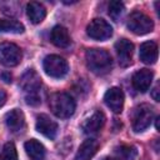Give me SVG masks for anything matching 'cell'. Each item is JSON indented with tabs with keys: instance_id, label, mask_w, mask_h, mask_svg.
Segmentation results:
<instances>
[{
	"instance_id": "6da1fadb",
	"label": "cell",
	"mask_w": 160,
	"mask_h": 160,
	"mask_svg": "<svg viewBox=\"0 0 160 160\" xmlns=\"http://www.w3.org/2000/svg\"><path fill=\"white\" fill-rule=\"evenodd\" d=\"M20 88L25 94V100L29 105L36 106L41 104V79L36 71L29 69L20 79Z\"/></svg>"
},
{
	"instance_id": "7a4b0ae2",
	"label": "cell",
	"mask_w": 160,
	"mask_h": 160,
	"mask_svg": "<svg viewBox=\"0 0 160 160\" xmlns=\"http://www.w3.org/2000/svg\"><path fill=\"white\" fill-rule=\"evenodd\" d=\"M85 61L89 70L96 75H105L112 68V59L110 54L99 48L89 49L85 54Z\"/></svg>"
},
{
	"instance_id": "3957f363",
	"label": "cell",
	"mask_w": 160,
	"mask_h": 160,
	"mask_svg": "<svg viewBox=\"0 0 160 160\" xmlns=\"http://www.w3.org/2000/svg\"><path fill=\"white\" fill-rule=\"evenodd\" d=\"M49 108L56 118L68 119L74 115L76 104L68 92H55L49 99Z\"/></svg>"
},
{
	"instance_id": "277c9868",
	"label": "cell",
	"mask_w": 160,
	"mask_h": 160,
	"mask_svg": "<svg viewBox=\"0 0 160 160\" xmlns=\"http://www.w3.org/2000/svg\"><path fill=\"white\" fill-rule=\"evenodd\" d=\"M42 68H44V71L46 72V75H49L50 78H54V79H61L69 71L68 61L64 58H61L59 55H54V54L45 56V59L42 61Z\"/></svg>"
},
{
	"instance_id": "5b68a950",
	"label": "cell",
	"mask_w": 160,
	"mask_h": 160,
	"mask_svg": "<svg viewBox=\"0 0 160 160\" xmlns=\"http://www.w3.org/2000/svg\"><path fill=\"white\" fill-rule=\"evenodd\" d=\"M126 25H128L129 30L136 35L149 34L154 29L152 20L148 15H145L144 12H140V11H132L128 18Z\"/></svg>"
},
{
	"instance_id": "8992f818",
	"label": "cell",
	"mask_w": 160,
	"mask_h": 160,
	"mask_svg": "<svg viewBox=\"0 0 160 160\" xmlns=\"http://www.w3.org/2000/svg\"><path fill=\"white\" fill-rule=\"evenodd\" d=\"M154 119V110L150 105L142 104L138 106L132 115V130L135 132H141L146 130Z\"/></svg>"
},
{
	"instance_id": "52a82bcc",
	"label": "cell",
	"mask_w": 160,
	"mask_h": 160,
	"mask_svg": "<svg viewBox=\"0 0 160 160\" xmlns=\"http://www.w3.org/2000/svg\"><path fill=\"white\" fill-rule=\"evenodd\" d=\"M22 59L21 49L14 42H1L0 44V62L4 66L12 68L20 64Z\"/></svg>"
},
{
	"instance_id": "ba28073f",
	"label": "cell",
	"mask_w": 160,
	"mask_h": 160,
	"mask_svg": "<svg viewBox=\"0 0 160 160\" xmlns=\"http://www.w3.org/2000/svg\"><path fill=\"white\" fill-rule=\"evenodd\" d=\"M86 34L94 40L104 41L111 38L112 28L104 19H92L86 26Z\"/></svg>"
},
{
	"instance_id": "9c48e42d",
	"label": "cell",
	"mask_w": 160,
	"mask_h": 160,
	"mask_svg": "<svg viewBox=\"0 0 160 160\" xmlns=\"http://www.w3.org/2000/svg\"><path fill=\"white\" fill-rule=\"evenodd\" d=\"M115 51L118 55V60L120 66L126 68L131 64L132 60V52H134V45L128 39H120L115 42Z\"/></svg>"
},
{
	"instance_id": "30bf717a",
	"label": "cell",
	"mask_w": 160,
	"mask_h": 160,
	"mask_svg": "<svg viewBox=\"0 0 160 160\" xmlns=\"http://www.w3.org/2000/svg\"><path fill=\"white\" fill-rule=\"evenodd\" d=\"M104 101L106 104V106L114 111L115 114H119L122 111L124 108V92L120 88H110L105 95H104Z\"/></svg>"
},
{
	"instance_id": "8fae6325",
	"label": "cell",
	"mask_w": 160,
	"mask_h": 160,
	"mask_svg": "<svg viewBox=\"0 0 160 160\" xmlns=\"http://www.w3.org/2000/svg\"><path fill=\"white\" fill-rule=\"evenodd\" d=\"M35 128H36V130H38L41 135H44L45 138L51 139V140L55 139V136H56V134H58V130H59L58 124H56L52 119H50L46 114H40V115L36 118Z\"/></svg>"
},
{
	"instance_id": "7c38bea8",
	"label": "cell",
	"mask_w": 160,
	"mask_h": 160,
	"mask_svg": "<svg viewBox=\"0 0 160 160\" xmlns=\"http://www.w3.org/2000/svg\"><path fill=\"white\" fill-rule=\"evenodd\" d=\"M152 71L149 69H140L138 70L132 78H131V84L134 86L135 90H138L139 92H145L149 90L151 82H152Z\"/></svg>"
},
{
	"instance_id": "4fadbf2b",
	"label": "cell",
	"mask_w": 160,
	"mask_h": 160,
	"mask_svg": "<svg viewBox=\"0 0 160 160\" xmlns=\"http://www.w3.org/2000/svg\"><path fill=\"white\" fill-rule=\"evenodd\" d=\"M105 124V116L101 111L95 110L89 118H86L81 125V129L85 134H96L99 132V130H101V128Z\"/></svg>"
},
{
	"instance_id": "5bb4252c",
	"label": "cell",
	"mask_w": 160,
	"mask_h": 160,
	"mask_svg": "<svg viewBox=\"0 0 160 160\" xmlns=\"http://www.w3.org/2000/svg\"><path fill=\"white\" fill-rule=\"evenodd\" d=\"M5 124L11 132H19L25 126L24 112L19 109H12L5 115Z\"/></svg>"
},
{
	"instance_id": "9a60e30c",
	"label": "cell",
	"mask_w": 160,
	"mask_h": 160,
	"mask_svg": "<svg viewBox=\"0 0 160 160\" xmlns=\"http://www.w3.org/2000/svg\"><path fill=\"white\" fill-rule=\"evenodd\" d=\"M50 40L56 48H61V49H65L71 44V38L68 29L61 25H56L51 29Z\"/></svg>"
},
{
	"instance_id": "2e32d148",
	"label": "cell",
	"mask_w": 160,
	"mask_h": 160,
	"mask_svg": "<svg viewBox=\"0 0 160 160\" xmlns=\"http://www.w3.org/2000/svg\"><path fill=\"white\" fill-rule=\"evenodd\" d=\"M140 60L144 64H155L158 60V45L154 41H145L140 45Z\"/></svg>"
},
{
	"instance_id": "e0dca14e",
	"label": "cell",
	"mask_w": 160,
	"mask_h": 160,
	"mask_svg": "<svg viewBox=\"0 0 160 160\" xmlns=\"http://www.w3.org/2000/svg\"><path fill=\"white\" fill-rule=\"evenodd\" d=\"M99 142L95 139H86L78 149L75 160H90L98 151Z\"/></svg>"
},
{
	"instance_id": "ac0fdd59",
	"label": "cell",
	"mask_w": 160,
	"mask_h": 160,
	"mask_svg": "<svg viewBox=\"0 0 160 160\" xmlns=\"http://www.w3.org/2000/svg\"><path fill=\"white\" fill-rule=\"evenodd\" d=\"M26 15L32 24H40L46 16V9L42 4L31 1L26 5Z\"/></svg>"
},
{
	"instance_id": "d6986e66",
	"label": "cell",
	"mask_w": 160,
	"mask_h": 160,
	"mask_svg": "<svg viewBox=\"0 0 160 160\" xmlns=\"http://www.w3.org/2000/svg\"><path fill=\"white\" fill-rule=\"evenodd\" d=\"M25 148V151L28 154V156L31 159V160H44L45 158V148L44 145L38 141L36 139H30L25 142L24 145Z\"/></svg>"
},
{
	"instance_id": "ffe728a7",
	"label": "cell",
	"mask_w": 160,
	"mask_h": 160,
	"mask_svg": "<svg viewBox=\"0 0 160 160\" xmlns=\"http://www.w3.org/2000/svg\"><path fill=\"white\" fill-rule=\"evenodd\" d=\"M24 25L14 19H0V34H22Z\"/></svg>"
},
{
	"instance_id": "44dd1931",
	"label": "cell",
	"mask_w": 160,
	"mask_h": 160,
	"mask_svg": "<svg viewBox=\"0 0 160 160\" xmlns=\"http://www.w3.org/2000/svg\"><path fill=\"white\" fill-rule=\"evenodd\" d=\"M124 10H125V6L121 1H118V0H114V1H110L109 2V16L114 20V21H119V19L124 14Z\"/></svg>"
},
{
	"instance_id": "7402d4cb",
	"label": "cell",
	"mask_w": 160,
	"mask_h": 160,
	"mask_svg": "<svg viewBox=\"0 0 160 160\" xmlns=\"http://www.w3.org/2000/svg\"><path fill=\"white\" fill-rule=\"evenodd\" d=\"M0 160H18V151L12 142H6L2 146Z\"/></svg>"
},
{
	"instance_id": "603a6c76",
	"label": "cell",
	"mask_w": 160,
	"mask_h": 160,
	"mask_svg": "<svg viewBox=\"0 0 160 160\" xmlns=\"http://www.w3.org/2000/svg\"><path fill=\"white\" fill-rule=\"evenodd\" d=\"M116 152L122 159H126V160H132L136 156V149L130 145H121V146L116 148Z\"/></svg>"
},
{
	"instance_id": "cb8c5ba5",
	"label": "cell",
	"mask_w": 160,
	"mask_h": 160,
	"mask_svg": "<svg viewBox=\"0 0 160 160\" xmlns=\"http://www.w3.org/2000/svg\"><path fill=\"white\" fill-rule=\"evenodd\" d=\"M19 4L18 2H0V9H1V11L4 12V14H8V15H11V16H14V15H18L19 14V9H12V6L15 8V6H18Z\"/></svg>"
},
{
	"instance_id": "d4e9b609",
	"label": "cell",
	"mask_w": 160,
	"mask_h": 160,
	"mask_svg": "<svg viewBox=\"0 0 160 160\" xmlns=\"http://www.w3.org/2000/svg\"><path fill=\"white\" fill-rule=\"evenodd\" d=\"M158 92H159V84H156L155 88H154L152 91H151V96H152V99H154L155 101H159V95H158Z\"/></svg>"
},
{
	"instance_id": "484cf974",
	"label": "cell",
	"mask_w": 160,
	"mask_h": 160,
	"mask_svg": "<svg viewBox=\"0 0 160 160\" xmlns=\"http://www.w3.org/2000/svg\"><path fill=\"white\" fill-rule=\"evenodd\" d=\"M5 101H6V92H5V90L0 89V108L5 104Z\"/></svg>"
},
{
	"instance_id": "4316f807",
	"label": "cell",
	"mask_w": 160,
	"mask_h": 160,
	"mask_svg": "<svg viewBox=\"0 0 160 160\" xmlns=\"http://www.w3.org/2000/svg\"><path fill=\"white\" fill-rule=\"evenodd\" d=\"M104 160H122L121 158H105Z\"/></svg>"
}]
</instances>
